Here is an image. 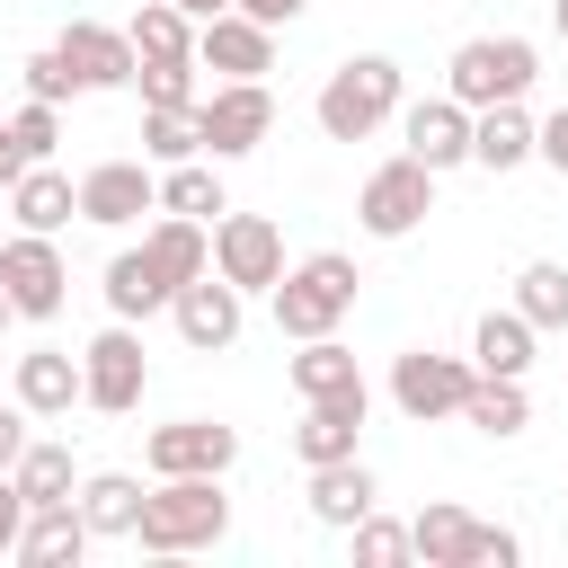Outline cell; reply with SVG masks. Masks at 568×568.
Returning <instances> with one entry per match:
<instances>
[{"mask_svg": "<svg viewBox=\"0 0 568 568\" xmlns=\"http://www.w3.org/2000/svg\"><path fill=\"white\" fill-rule=\"evenodd\" d=\"M231 532V497H222V470H186V479H160L142 488V524L133 541L160 550V559H186V550H213Z\"/></svg>", "mask_w": 568, "mask_h": 568, "instance_id": "6da1fadb", "label": "cell"}, {"mask_svg": "<svg viewBox=\"0 0 568 568\" xmlns=\"http://www.w3.org/2000/svg\"><path fill=\"white\" fill-rule=\"evenodd\" d=\"M399 115V62L390 53H355L320 80V133L328 142H373Z\"/></svg>", "mask_w": 568, "mask_h": 568, "instance_id": "7a4b0ae2", "label": "cell"}, {"mask_svg": "<svg viewBox=\"0 0 568 568\" xmlns=\"http://www.w3.org/2000/svg\"><path fill=\"white\" fill-rule=\"evenodd\" d=\"M355 257L346 248H320V257H302V266H284L275 275V328L302 346V337H328L346 311H355Z\"/></svg>", "mask_w": 568, "mask_h": 568, "instance_id": "3957f363", "label": "cell"}, {"mask_svg": "<svg viewBox=\"0 0 568 568\" xmlns=\"http://www.w3.org/2000/svg\"><path fill=\"white\" fill-rule=\"evenodd\" d=\"M541 80V53L524 36H470L453 62H444V98L462 106H497V98H524Z\"/></svg>", "mask_w": 568, "mask_h": 568, "instance_id": "277c9868", "label": "cell"}, {"mask_svg": "<svg viewBox=\"0 0 568 568\" xmlns=\"http://www.w3.org/2000/svg\"><path fill=\"white\" fill-rule=\"evenodd\" d=\"M408 550H417L426 568H515V559H524V541H515L506 524H479V515H462V506H426V515L408 524Z\"/></svg>", "mask_w": 568, "mask_h": 568, "instance_id": "5b68a950", "label": "cell"}, {"mask_svg": "<svg viewBox=\"0 0 568 568\" xmlns=\"http://www.w3.org/2000/svg\"><path fill=\"white\" fill-rule=\"evenodd\" d=\"M426 213H435V169H426V160H408V151H399V160H382V169L364 178V195H355V222H364L373 240H408Z\"/></svg>", "mask_w": 568, "mask_h": 568, "instance_id": "8992f818", "label": "cell"}, {"mask_svg": "<svg viewBox=\"0 0 568 568\" xmlns=\"http://www.w3.org/2000/svg\"><path fill=\"white\" fill-rule=\"evenodd\" d=\"M142 382H151V364H142V337H133V320H115V328H98V337L80 346V399H89L98 417H124V408H142Z\"/></svg>", "mask_w": 568, "mask_h": 568, "instance_id": "52a82bcc", "label": "cell"}, {"mask_svg": "<svg viewBox=\"0 0 568 568\" xmlns=\"http://www.w3.org/2000/svg\"><path fill=\"white\" fill-rule=\"evenodd\" d=\"M479 382V364L470 355H435V346H408L399 364H390V399H399V417H417V426H435V417H462V390Z\"/></svg>", "mask_w": 568, "mask_h": 568, "instance_id": "ba28073f", "label": "cell"}, {"mask_svg": "<svg viewBox=\"0 0 568 568\" xmlns=\"http://www.w3.org/2000/svg\"><path fill=\"white\" fill-rule=\"evenodd\" d=\"M0 293H9L18 320H53V311H62L71 266H62L53 231H18V240H0Z\"/></svg>", "mask_w": 568, "mask_h": 568, "instance_id": "9c48e42d", "label": "cell"}, {"mask_svg": "<svg viewBox=\"0 0 568 568\" xmlns=\"http://www.w3.org/2000/svg\"><path fill=\"white\" fill-rule=\"evenodd\" d=\"M195 133H204L213 160L257 151V142L275 133V98H266V80H222L213 98H195Z\"/></svg>", "mask_w": 568, "mask_h": 568, "instance_id": "30bf717a", "label": "cell"}, {"mask_svg": "<svg viewBox=\"0 0 568 568\" xmlns=\"http://www.w3.org/2000/svg\"><path fill=\"white\" fill-rule=\"evenodd\" d=\"M213 275L240 284V293H275V275H284V231H275L266 213H231V204H222V222H213Z\"/></svg>", "mask_w": 568, "mask_h": 568, "instance_id": "8fae6325", "label": "cell"}, {"mask_svg": "<svg viewBox=\"0 0 568 568\" xmlns=\"http://www.w3.org/2000/svg\"><path fill=\"white\" fill-rule=\"evenodd\" d=\"M195 71H222V80H266V71H275V27L240 18V9L204 18V27H195Z\"/></svg>", "mask_w": 568, "mask_h": 568, "instance_id": "7c38bea8", "label": "cell"}, {"mask_svg": "<svg viewBox=\"0 0 568 568\" xmlns=\"http://www.w3.org/2000/svg\"><path fill=\"white\" fill-rule=\"evenodd\" d=\"M142 213H160V178H151L142 160H98V169L80 178V222L124 231V222H142Z\"/></svg>", "mask_w": 568, "mask_h": 568, "instance_id": "4fadbf2b", "label": "cell"}, {"mask_svg": "<svg viewBox=\"0 0 568 568\" xmlns=\"http://www.w3.org/2000/svg\"><path fill=\"white\" fill-rule=\"evenodd\" d=\"M231 453H240V435H231V426H213V417H169V426H151V444H142L151 479H186V470H231Z\"/></svg>", "mask_w": 568, "mask_h": 568, "instance_id": "5bb4252c", "label": "cell"}, {"mask_svg": "<svg viewBox=\"0 0 568 568\" xmlns=\"http://www.w3.org/2000/svg\"><path fill=\"white\" fill-rule=\"evenodd\" d=\"M169 311H178V337H186L195 355H222V346L240 337V284H222L213 266L186 275V284L169 293Z\"/></svg>", "mask_w": 568, "mask_h": 568, "instance_id": "9a60e30c", "label": "cell"}, {"mask_svg": "<svg viewBox=\"0 0 568 568\" xmlns=\"http://www.w3.org/2000/svg\"><path fill=\"white\" fill-rule=\"evenodd\" d=\"M62 62L80 71V89H133V36L124 27H98V18H71L62 36Z\"/></svg>", "mask_w": 568, "mask_h": 568, "instance_id": "2e32d148", "label": "cell"}, {"mask_svg": "<svg viewBox=\"0 0 568 568\" xmlns=\"http://www.w3.org/2000/svg\"><path fill=\"white\" fill-rule=\"evenodd\" d=\"M399 142H408V160H426V169L444 178L453 160H470V106H462V98H417V106L399 115Z\"/></svg>", "mask_w": 568, "mask_h": 568, "instance_id": "e0dca14e", "label": "cell"}, {"mask_svg": "<svg viewBox=\"0 0 568 568\" xmlns=\"http://www.w3.org/2000/svg\"><path fill=\"white\" fill-rule=\"evenodd\" d=\"M364 435V390H337V399H302V426H293V453L320 470V462H346Z\"/></svg>", "mask_w": 568, "mask_h": 568, "instance_id": "ac0fdd59", "label": "cell"}, {"mask_svg": "<svg viewBox=\"0 0 568 568\" xmlns=\"http://www.w3.org/2000/svg\"><path fill=\"white\" fill-rule=\"evenodd\" d=\"M470 160H479V169H497V178L532 160V115H524V98L470 106Z\"/></svg>", "mask_w": 568, "mask_h": 568, "instance_id": "d6986e66", "label": "cell"}, {"mask_svg": "<svg viewBox=\"0 0 568 568\" xmlns=\"http://www.w3.org/2000/svg\"><path fill=\"white\" fill-rule=\"evenodd\" d=\"M71 399H80V355H71V346L18 355V408H27V417H71Z\"/></svg>", "mask_w": 568, "mask_h": 568, "instance_id": "ffe728a7", "label": "cell"}, {"mask_svg": "<svg viewBox=\"0 0 568 568\" xmlns=\"http://www.w3.org/2000/svg\"><path fill=\"white\" fill-rule=\"evenodd\" d=\"M80 550H89V524H80V506H71V497L27 506V524H18V559H27V568H71Z\"/></svg>", "mask_w": 568, "mask_h": 568, "instance_id": "44dd1931", "label": "cell"}, {"mask_svg": "<svg viewBox=\"0 0 568 568\" xmlns=\"http://www.w3.org/2000/svg\"><path fill=\"white\" fill-rule=\"evenodd\" d=\"M9 213H18V231H62V222L80 213V186H71L62 169L27 160V169L9 178Z\"/></svg>", "mask_w": 568, "mask_h": 568, "instance_id": "7402d4cb", "label": "cell"}, {"mask_svg": "<svg viewBox=\"0 0 568 568\" xmlns=\"http://www.w3.org/2000/svg\"><path fill=\"white\" fill-rule=\"evenodd\" d=\"M142 257H151V266H160V284L178 293L186 275H204V266H213V231H204V222H186V213H169V222H151Z\"/></svg>", "mask_w": 568, "mask_h": 568, "instance_id": "603a6c76", "label": "cell"}, {"mask_svg": "<svg viewBox=\"0 0 568 568\" xmlns=\"http://www.w3.org/2000/svg\"><path fill=\"white\" fill-rule=\"evenodd\" d=\"M462 417H470L479 435H497V444H506V435H524V426H532V399H524V373H479V382L462 390Z\"/></svg>", "mask_w": 568, "mask_h": 568, "instance_id": "cb8c5ba5", "label": "cell"}, {"mask_svg": "<svg viewBox=\"0 0 568 568\" xmlns=\"http://www.w3.org/2000/svg\"><path fill=\"white\" fill-rule=\"evenodd\" d=\"M311 515L328 524V532H346L355 515H373V470L346 453V462H320L311 470Z\"/></svg>", "mask_w": 568, "mask_h": 568, "instance_id": "d4e9b609", "label": "cell"}, {"mask_svg": "<svg viewBox=\"0 0 568 568\" xmlns=\"http://www.w3.org/2000/svg\"><path fill=\"white\" fill-rule=\"evenodd\" d=\"M71 497H80L89 541H98V532H115V541H124V532L142 524V479H133V470H98V479H80Z\"/></svg>", "mask_w": 568, "mask_h": 568, "instance_id": "484cf974", "label": "cell"}, {"mask_svg": "<svg viewBox=\"0 0 568 568\" xmlns=\"http://www.w3.org/2000/svg\"><path fill=\"white\" fill-rule=\"evenodd\" d=\"M106 311H115V320L169 311V284H160V266H151L142 248H115V257H106Z\"/></svg>", "mask_w": 568, "mask_h": 568, "instance_id": "4316f807", "label": "cell"}, {"mask_svg": "<svg viewBox=\"0 0 568 568\" xmlns=\"http://www.w3.org/2000/svg\"><path fill=\"white\" fill-rule=\"evenodd\" d=\"M284 373H293V390H302V399H337V390H364V373H355V355L337 346V328H328V337H302V355H293Z\"/></svg>", "mask_w": 568, "mask_h": 568, "instance_id": "83f0119b", "label": "cell"}, {"mask_svg": "<svg viewBox=\"0 0 568 568\" xmlns=\"http://www.w3.org/2000/svg\"><path fill=\"white\" fill-rule=\"evenodd\" d=\"M9 479H18V497H27V506H53V497H71V488H80L71 444H53V435H27V453L9 462Z\"/></svg>", "mask_w": 568, "mask_h": 568, "instance_id": "f1b7e54d", "label": "cell"}, {"mask_svg": "<svg viewBox=\"0 0 568 568\" xmlns=\"http://www.w3.org/2000/svg\"><path fill=\"white\" fill-rule=\"evenodd\" d=\"M124 36H133V62H178V53H195V18H186L178 0H142Z\"/></svg>", "mask_w": 568, "mask_h": 568, "instance_id": "f546056e", "label": "cell"}, {"mask_svg": "<svg viewBox=\"0 0 568 568\" xmlns=\"http://www.w3.org/2000/svg\"><path fill=\"white\" fill-rule=\"evenodd\" d=\"M231 195H222V178H213V160L195 151V160H169V178H160V213H186V222H213Z\"/></svg>", "mask_w": 568, "mask_h": 568, "instance_id": "4dcf8cb0", "label": "cell"}, {"mask_svg": "<svg viewBox=\"0 0 568 568\" xmlns=\"http://www.w3.org/2000/svg\"><path fill=\"white\" fill-rule=\"evenodd\" d=\"M470 364H479V373H524V364H532V320H524V311H488V320L470 328Z\"/></svg>", "mask_w": 568, "mask_h": 568, "instance_id": "1f68e13d", "label": "cell"}, {"mask_svg": "<svg viewBox=\"0 0 568 568\" xmlns=\"http://www.w3.org/2000/svg\"><path fill=\"white\" fill-rule=\"evenodd\" d=\"M515 311H524L532 328H568V266H559V257H532V266L515 275Z\"/></svg>", "mask_w": 568, "mask_h": 568, "instance_id": "d6a6232c", "label": "cell"}, {"mask_svg": "<svg viewBox=\"0 0 568 568\" xmlns=\"http://www.w3.org/2000/svg\"><path fill=\"white\" fill-rule=\"evenodd\" d=\"M204 133H195V106H142V160H195Z\"/></svg>", "mask_w": 568, "mask_h": 568, "instance_id": "836d02e7", "label": "cell"}, {"mask_svg": "<svg viewBox=\"0 0 568 568\" xmlns=\"http://www.w3.org/2000/svg\"><path fill=\"white\" fill-rule=\"evenodd\" d=\"M133 89H142V106H195L204 89H195V53H178V62H133Z\"/></svg>", "mask_w": 568, "mask_h": 568, "instance_id": "e575fe53", "label": "cell"}, {"mask_svg": "<svg viewBox=\"0 0 568 568\" xmlns=\"http://www.w3.org/2000/svg\"><path fill=\"white\" fill-rule=\"evenodd\" d=\"M346 532H355V568H399V559H417V550H408V524H382V515H355Z\"/></svg>", "mask_w": 568, "mask_h": 568, "instance_id": "d590c367", "label": "cell"}, {"mask_svg": "<svg viewBox=\"0 0 568 568\" xmlns=\"http://www.w3.org/2000/svg\"><path fill=\"white\" fill-rule=\"evenodd\" d=\"M18 71H27V98H44V106H62V98H80V71L62 62V44H44V53H27Z\"/></svg>", "mask_w": 568, "mask_h": 568, "instance_id": "8d00e7d4", "label": "cell"}, {"mask_svg": "<svg viewBox=\"0 0 568 568\" xmlns=\"http://www.w3.org/2000/svg\"><path fill=\"white\" fill-rule=\"evenodd\" d=\"M9 142H18L27 160H53V142H62V106H44V98H27V106L9 115Z\"/></svg>", "mask_w": 568, "mask_h": 568, "instance_id": "74e56055", "label": "cell"}, {"mask_svg": "<svg viewBox=\"0 0 568 568\" xmlns=\"http://www.w3.org/2000/svg\"><path fill=\"white\" fill-rule=\"evenodd\" d=\"M532 160H550V169H559V178H568V106H559V115H541V124H532Z\"/></svg>", "mask_w": 568, "mask_h": 568, "instance_id": "f35d334b", "label": "cell"}, {"mask_svg": "<svg viewBox=\"0 0 568 568\" xmlns=\"http://www.w3.org/2000/svg\"><path fill=\"white\" fill-rule=\"evenodd\" d=\"M231 9H240V18H257V27H293L311 0H231Z\"/></svg>", "mask_w": 568, "mask_h": 568, "instance_id": "ab89813d", "label": "cell"}, {"mask_svg": "<svg viewBox=\"0 0 568 568\" xmlns=\"http://www.w3.org/2000/svg\"><path fill=\"white\" fill-rule=\"evenodd\" d=\"M18 524H27V497H18V479L0 470V550H18Z\"/></svg>", "mask_w": 568, "mask_h": 568, "instance_id": "60d3db41", "label": "cell"}, {"mask_svg": "<svg viewBox=\"0 0 568 568\" xmlns=\"http://www.w3.org/2000/svg\"><path fill=\"white\" fill-rule=\"evenodd\" d=\"M18 453H27V408H18V399H9V408H0V470H9V462H18Z\"/></svg>", "mask_w": 568, "mask_h": 568, "instance_id": "b9f144b4", "label": "cell"}, {"mask_svg": "<svg viewBox=\"0 0 568 568\" xmlns=\"http://www.w3.org/2000/svg\"><path fill=\"white\" fill-rule=\"evenodd\" d=\"M18 169H27V151H18V142H9V115H0V186H9V178H18Z\"/></svg>", "mask_w": 568, "mask_h": 568, "instance_id": "7bdbcfd3", "label": "cell"}, {"mask_svg": "<svg viewBox=\"0 0 568 568\" xmlns=\"http://www.w3.org/2000/svg\"><path fill=\"white\" fill-rule=\"evenodd\" d=\"M178 9H186V18H195V27H204V18H222V9H231V0H178Z\"/></svg>", "mask_w": 568, "mask_h": 568, "instance_id": "ee69618b", "label": "cell"}, {"mask_svg": "<svg viewBox=\"0 0 568 568\" xmlns=\"http://www.w3.org/2000/svg\"><path fill=\"white\" fill-rule=\"evenodd\" d=\"M550 27H559V44H568V0H550Z\"/></svg>", "mask_w": 568, "mask_h": 568, "instance_id": "f6af8a7d", "label": "cell"}, {"mask_svg": "<svg viewBox=\"0 0 568 568\" xmlns=\"http://www.w3.org/2000/svg\"><path fill=\"white\" fill-rule=\"evenodd\" d=\"M9 320H18V311H9V293H0V337H9Z\"/></svg>", "mask_w": 568, "mask_h": 568, "instance_id": "bcb514c9", "label": "cell"}]
</instances>
